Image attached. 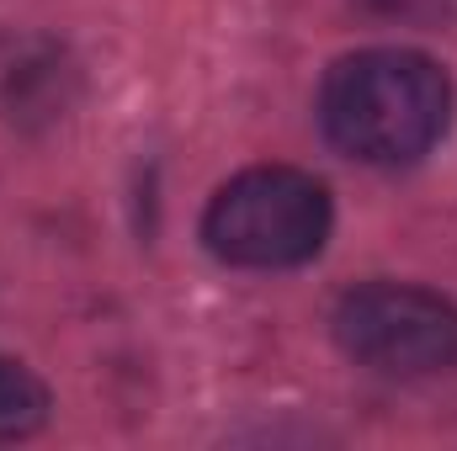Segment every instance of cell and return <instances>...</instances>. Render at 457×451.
<instances>
[{"mask_svg": "<svg viewBox=\"0 0 457 451\" xmlns=\"http://www.w3.org/2000/svg\"><path fill=\"white\" fill-rule=\"evenodd\" d=\"M356 5L378 21H404V27H426V32L457 27V0H356Z\"/></svg>", "mask_w": 457, "mask_h": 451, "instance_id": "5", "label": "cell"}, {"mask_svg": "<svg viewBox=\"0 0 457 451\" xmlns=\"http://www.w3.org/2000/svg\"><path fill=\"white\" fill-rule=\"evenodd\" d=\"M54 414V393L48 382L27 366V361H11L0 356V441H27L48 425Z\"/></svg>", "mask_w": 457, "mask_h": 451, "instance_id": "4", "label": "cell"}, {"mask_svg": "<svg viewBox=\"0 0 457 451\" xmlns=\"http://www.w3.org/2000/svg\"><path fill=\"white\" fill-rule=\"evenodd\" d=\"M336 228L330 186L298 165H250L228 176L203 213V244L239 271L309 266Z\"/></svg>", "mask_w": 457, "mask_h": 451, "instance_id": "2", "label": "cell"}, {"mask_svg": "<svg viewBox=\"0 0 457 451\" xmlns=\"http://www.w3.org/2000/svg\"><path fill=\"white\" fill-rule=\"evenodd\" d=\"M457 112L447 70L415 48H356L325 70L320 127L356 165L399 170L426 160Z\"/></svg>", "mask_w": 457, "mask_h": 451, "instance_id": "1", "label": "cell"}, {"mask_svg": "<svg viewBox=\"0 0 457 451\" xmlns=\"http://www.w3.org/2000/svg\"><path fill=\"white\" fill-rule=\"evenodd\" d=\"M336 345L383 377H436L457 366V303L420 282H361L330 314Z\"/></svg>", "mask_w": 457, "mask_h": 451, "instance_id": "3", "label": "cell"}]
</instances>
